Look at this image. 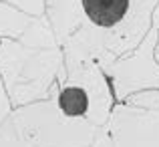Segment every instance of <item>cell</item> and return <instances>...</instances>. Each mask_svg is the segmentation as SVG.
I'll return each instance as SVG.
<instances>
[{
  "label": "cell",
  "mask_w": 159,
  "mask_h": 147,
  "mask_svg": "<svg viewBox=\"0 0 159 147\" xmlns=\"http://www.w3.org/2000/svg\"><path fill=\"white\" fill-rule=\"evenodd\" d=\"M58 105H61L62 113L66 115H85L87 107H89V99H87V93L83 89H65L61 93V99H58Z\"/></svg>",
  "instance_id": "cell-2"
},
{
  "label": "cell",
  "mask_w": 159,
  "mask_h": 147,
  "mask_svg": "<svg viewBox=\"0 0 159 147\" xmlns=\"http://www.w3.org/2000/svg\"><path fill=\"white\" fill-rule=\"evenodd\" d=\"M87 16L99 26H113L125 16L129 0H83Z\"/></svg>",
  "instance_id": "cell-1"
}]
</instances>
